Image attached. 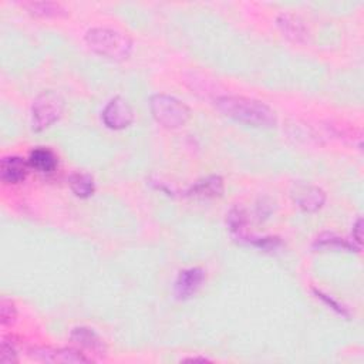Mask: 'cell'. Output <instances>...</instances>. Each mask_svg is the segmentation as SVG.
Wrapping results in <instances>:
<instances>
[{
	"label": "cell",
	"mask_w": 364,
	"mask_h": 364,
	"mask_svg": "<svg viewBox=\"0 0 364 364\" xmlns=\"http://www.w3.org/2000/svg\"><path fill=\"white\" fill-rule=\"evenodd\" d=\"M217 109L226 117L245 126L257 128H270L277 126V116L266 104L242 97V96H224L217 99Z\"/></svg>",
	"instance_id": "cell-1"
},
{
	"label": "cell",
	"mask_w": 364,
	"mask_h": 364,
	"mask_svg": "<svg viewBox=\"0 0 364 364\" xmlns=\"http://www.w3.org/2000/svg\"><path fill=\"white\" fill-rule=\"evenodd\" d=\"M85 42L95 53L110 60H124L133 50V42L127 35L107 28L90 29Z\"/></svg>",
	"instance_id": "cell-2"
},
{
	"label": "cell",
	"mask_w": 364,
	"mask_h": 364,
	"mask_svg": "<svg viewBox=\"0 0 364 364\" xmlns=\"http://www.w3.org/2000/svg\"><path fill=\"white\" fill-rule=\"evenodd\" d=\"M150 106L154 119L165 128L176 130L184 127L191 117L190 109L184 103L171 96L157 95L151 99Z\"/></svg>",
	"instance_id": "cell-3"
},
{
	"label": "cell",
	"mask_w": 364,
	"mask_h": 364,
	"mask_svg": "<svg viewBox=\"0 0 364 364\" xmlns=\"http://www.w3.org/2000/svg\"><path fill=\"white\" fill-rule=\"evenodd\" d=\"M64 113L63 99L54 91H43L32 106V127L35 131H43L57 123Z\"/></svg>",
	"instance_id": "cell-4"
},
{
	"label": "cell",
	"mask_w": 364,
	"mask_h": 364,
	"mask_svg": "<svg viewBox=\"0 0 364 364\" xmlns=\"http://www.w3.org/2000/svg\"><path fill=\"white\" fill-rule=\"evenodd\" d=\"M30 358L40 363L50 364H80L88 363L91 358L85 357L80 350L71 348H53V347H33L29 350Z\"/></svg>",
	"instance_id": "cell-5"
},
{
	"label": "cell",
	"mask_w": 364,
	"mask_h": 364,
	"mask_svg": "<svg viewBox=\"0 0 364 364\" xmlns=\"http://www.w3.org/2000/svg\"><path fill=\"white\" fill-rule=\"evenodd\" d=\"M102 119L109 128L124 130L133 124L134 111L124 99L116 97L106 106Z\"/></svg>",
	"instance_id": "cell-6"
},
{
	"label": "cell",
	"mask_w": 364,
	"mask_h": 364,
	"mask_svg": "<svg viewBox=\"0 0 364 364\" xmlns=\"http://www.w3.org/2000/svg\"><path fill=\"white\" fill-rule=\"evenodd\" d=\"M205 281V272L201 267H190L182 270L175 282V295L178 299L194 296Z\"/></svg>",
	"instance_id": "cell-7"
},
{
	"label": "cell",
	"mask_w": 364,
	"mask_h": 364,
	"mask_svg": "<svg viewBox=\"0 0 364 364\" xmlns=\"http://www.w3.org/2000/svg\"><path fill=\"white\" fill-rule=\"evenodd\" d=\"M293 201L306 212H315L320 210L326 201V194L322 188L309 186V184H301L296 186L292 193Z\"/></svg>",
	"instance_id": "cell-8"
},
{
	"label": "cell",
	"mask_w": 364,
	"mask_h": 364,
	"mask_svg": "<svg viewBox=\"0 0 364 364\" xmlns=\"http://www.w3.org/2000/svg\"><path fill=\"white\" fill-rule=\"evenodd\" d=\"M71 341L78 347V350H85L96 356H104L107 348L104 340L90 327H75L70 333Z\"/></svg>",
	"instance_id": "cell-9"
},
{
	"label": "cell",
	"mask_w": 364,
	"mask_h": 364,
	"mask_svg": "<svg viewBox=\"0 0 364 364\" xmlns=\"http://www.w3.org/2000/svg\"><path fill=\"white\" fill-rule=\"evenodd\" d=\"M224 194V179L218 175H211L197 181L190 188L188 197L197 200H212Z\"/></svg>",
	"instance_id": "cell-10"
},
{
	"label": "cell",
	"mask_w": 364,
	"mask_h": 364,
	"mask_svg": "<svg viewBox=\"0 0 364 364\" xmlns=\"http://www.w3.org/2000/svg\"><path fill=\"white\" fill-rule=\"evenodd\" d=\"M29 172L28 162L20 157H5L0 164V178L5 184H19Z\"/></svg>",
	"instance_id": "cell-11"
},
{
	"label": "cell",
	"mask_w": 364,
	"mask_h": 364,
	"mask_svg": "<svg viewBox=\"0 0 364 364\" xmlns=\"http://www.w3.org/2000/svg\"><path fill=\"white\" fill-rule=\"evenodd\" d=\"M278 26L282 30L284 36H286L288 39L302 43L306 42L308 39V29L305 26V23L295 15H281L278 18Z\"/></svg>",
	"instance_id": "cell-12"
},
{
	"label": "cell",
	"mask_w": 364,
	"mask_h": 364,
	"mask_svg": "<svg viewBox=\"0 0 364 364\" xmlns=\"http://www.w3.org/2000/svg\"><path fill=\"white\" fill-rule=\"evenodd\" d=\"M29 165L39 172H51L57 166V158L49 148H36L30 152Z\"/></svg>",
	"instance_id": "cell-13"
},
{
	"label": "cell",
	"mask_w": 364,
	"mask_h": 364,
	"mask_svg": "<svg viewBox=\"0 0 364 364\" xmlns=\"http://www.w3.org/2000/svg\"><path fill=\"white\" fill-rule=\"evenodd\" d=\"M68 184L71 191L78 197V198H88L93 195L96 186H95V179L88 174H73L68 179Z\"/></svg>",
	"instance_id": "cell-14"
},
{
	"label": "cell",
	"mask_w": 364,
	"mask_h": 364,
	"mask_svg": "<svg viewBox=\"0 0 364 364\" xmlns=\"http://www.w3.org/2000/svg\"><path fill=\"white\" fill-rule=\"evenodd\" d=\"M246 225H248V217H246L245 210L241 207L231 210V212L228 214V226H229L232 235L235 238H238L239 241L248 239Z\"/></svg>",
	"instance_id": "cell-15"
},
{
	"label": "cell",
	"mask_w": 364,
	"mask_h": 364,
	"mask_svg": "<svg viewBox=\"0 0 364 364\" xmlns=\"http://www.w3.org/2000/svg\"><path fill=\"white\" fill-rule=\"evenodd\" d=\"M25 6L32 15L39 18L49 19V18H61L67 15L61 5L53 4V2H29Z\"/></svg>",
	"instance_id": "cell-16"
},
{
	"label": "cell",
	"mask_w": 364,
	"mask_h": 364,
	"mask_svg": "<svg viewBox=\"0 0 364 364\" xmlns=\"http://www.w3.org/2000/svg\"><path fill=\"white\" fill-rule=\"evenodd\" d=\"M313 246H315L316 249L348 250V252L356 250L354 245L348 243L347 241H344V239H341V238H339V236H336V235H333V233H323V235H320V236L315 241Z\"/></svg>",
	"instance_id": "cell-17"
},
{
	"label": "cell",
	"mask_w": 364,
	"mask_h": 364,
	"mask_svg": "<svg viewBox=\"0 0 364 364\" xmlns=\"http://www.w3.org/2000/svg\"><path fill=\"white\" fill-rule=\"evenodd\" d=\"M18 319V309L16 305L13 303V301L4 298L0 301V322H2V326L8 327L12 326Z\"/></svg>",
	"instance_id": "cell-18"
},
{
	"label": "cell",
	"mask_w": 364,
	"mask_h": 364,
	"mask_svg": "<svg viewBox=\"0 0 364 364\" xmlns=\"http://www.w3.org/2000/svg\"><path fill=\"white\" fill-rule=\"evenodd\" d=\"M0 361L4 364H13L19 361L15 344L6 337L2 339V344H0Z\"/></svg>",
	"instance_id": "cell-19"
},
{
	"label": "cell",
	"mask_w": 364,
	"mask_h": 364,
	"mask_svg": "<svg viewBox=\"0 0 364 364\" xmlns=\"http://www.w3.org/2000/svg\"><path fill=\"white\" fill-rule=\"evenodd\" d=\"M248 242L263 250H275L277 248L281 246L279 238H257V239H249Z\"/></svg>",
	"instance_id": "cell-20"
},
{
	"label": "cell",
	"mask_w": 364,
	"mask_h": 364,
	"mask_svg": "<svg viewBox=\"0 0 364 364\" xmlns=\"http://www.w3.org/2000/svg\"><path fill=\"white\" fill-rule=\"evenodd\" d=\"M315 293H316V295H317V298H320L324 303H327L329 306H332V309H334L339 315H341V316H347L346 309H344L343 306H340L337 302H334L332 298H329L327 295H324V293H322L320 291H316V289H315Z\"/></svg>",
	"instance_id": "cell-21"
},
{
	"label": "cell",
	"mask_w": 364,
	"mask_h": 364,
	"mask_svg": "<svg viewBox=\"0 0 364 364\" xmlns=\"http://www.w3.org/2000/svg\"><path fill=\"white\" fill-rule=\"evenodd\" d=\"M353 238L356 239V242L360 245L361 239H363V219L358 218L354 228H353Z\"/></svg>",
	"instance_id": "cell-22"
},
{
	"label": "cell",
	"mask_w": 364,
	"mask_h": 364,
	"mask_svg": "<svg viewBox=\"0 0 364 364\" xmlns=\"http://www.w3.org/2000/svg\"><path fill=\"white\" fill-rule=\"evenodd\" d=\"M188 361H208V358L205 357H191V358H187Z\"/></svg>",
	"instance_id": "cell-23"
}]
</instances>
